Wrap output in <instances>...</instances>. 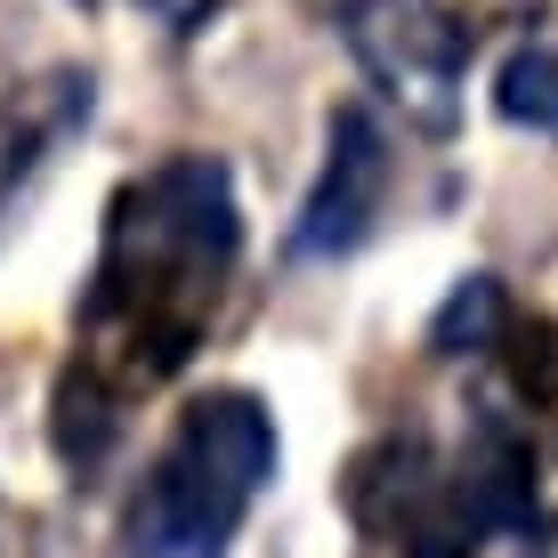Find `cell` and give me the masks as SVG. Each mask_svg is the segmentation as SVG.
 <instances>
[{
	"label": "cell",
	"instance_id": "cell-1",
	"mask_svg": "<svg viewBox=\"0 0 558 558\" xmlns=\"http://www.w3.org/2000/svg\"><path fill=\"white\" fill-rule=\"evenodd\" d=\"M235 252L243 219L219 154H170L146 179H130L106 210V252L82 300V364L106 373L113 389H154L186 373Z\"/></svg>",
	"mask_w": 558,
	"mask_h": 558
},
{
	"label": "cell",
	"instance_id": "cell-2",
	"mask_svg": "<svg viewBox=\"0 0 558 558\" xmlns=\"http://www.w3.org/2000/svg\"><path fill=\"white\" fill-rule=\"evenodd\" d=\"M276 477V421H267L259 397L219 389L195 397L179 413V437H170L162 470L146 477L138 494V550L146 558H227L243 510L259 502V486Z\"/></svg>",
	"mask_w": 558,
	"mask_h": 558
},
{
	"label": "cell",
	"instance_id": "cell-3",
	"mask_svg": "<svg viewBox=\"0 0 558 558\" xmlns=\"http://www.w3.org/2000/svg\"><path fill=\"white\" fill-rule=\"evenodd\" d=\"M340 41L421 138H453L461 73H470V25L446 0H340Z\"/></svg>",
	"mask_w": 558,
	"mask_h": 558
},
{
	"label": "cell",
	"instance_id": "cell-4",
	"mask_svg": "<svg viewBox=\"0 0 558 558\" xmlns=\"http://www.w3.org/2000/svg\"><path fill=\"white\" fill-rule=\"evenodd\" d=\"M340 502L397 558H470L486 543L477 518L461 510V494H453V470L437 461V446L421 429L373 437V446L349 461V477H340Z\"/></svg>",
	"mask_w": 558,
	"mask_h": 558
},
{
	"label": "cell",
	"instance_id": "cell-5",
	"mask_svg": "<svg viewBox=\"0 0 558 558\" xmlns=\"http://www.w3.org/2000/svg\"><path fill=\"white\" fill-rule=\"evenodd\" d=\"M389 179H397V154L380 138V122L364 106H340L332 130H324V170L292 219V259H349L373 235L380 203H389Z\"/></svg>",
	"mask_w": 558,
	"mask_h": 558
},
{
	"label": "cell",
	"instance_id": "cell-6",
	"mask_svg": "<svg viewBox=\"0 0 558 558\" xmlns=\"http://www.w3.org/2000/svg\"><path fill=\"white\" fill-rule=\"evenodd\" d=\"M453 494L477 518V534H534L543 518V486H534V446L510 413H470L453 461Z\"/></svg>",
	"mask_w": 558,
	"mask_h": 558
},
{
	"label": "cell",
	"instance_id": "cell-7",
	"mask_svg": "<svg viewBox=\"0 0 558 558\" xmlns=\"http://www.w3.org/2000/svg\"><path fill=\"white\" fill-rule=\"evenodd\" d=\"M82 122H89V73H49V82L16 89V98L0 106V210L41 170V154L57 138H73Z\"/></svg>",
	"mask_w": 558,
	"mask_h": 558
},
{
	"label": "cell",
	"instance_id": "cell-8",
	"mask_svg": "<svg viewBox=\"0 0 558 558\" xmlns=\"http://www.w3.org/2000/svg\"><path fill=\"white\" fill-rule=\"evenodd\" d=\"M49 437L65 453V470H98L122 437V389L89 364H65L57 373V397H49Z\"/></svg>",
	"mask_w": 558,
	"mask_h": 558
},
{
	"label": "cell",
	"instance_id": "cell-9",
	"mask_svg": "<svg viewBox=\"0 0 558 558\" xmlns=\"http://www.w3.org/2000/svg\"><path fill=\"white\" fill-rule=\"evenodd\" d=\"M502 332H510V300H502V276H461L446 307L429 316V356H486V349H502Z\"/></svg>",
	"mask_w": 558,
	"mask_h": 558
},
{
	"label": "cell",
	"instance_id": "cell-10",
	"mask_svg": "<svg viewBox=\"0 0 558 558\" xmlns=\"http://www.w3.org/2000/svg\"><path fill=\"white\" fill-rule=\"evenodd\" d=\"M494 113L510 130H534V138H558V49L518 41L494 73Z\"/></svg>",
	"mask_w": 558,
	"mask_h": 558
},
{
	"label": "cell",
	"instance_id": "cell-11",
	"mask_svg": "<svg viewBox=\"0 0 558 558\" xmlns=\"http://www.w3.org/2000/svg\"><path fill=\"white\" fill-rule=\"evenodd\" d=\"M502 364H510L518 405H534L543 421H558V316H510Z\"/></svg>",
	"mask_w": 558,
	"mask_h": 558
},
{
	"label": "cell",
	"instance_id": "cell-12",
	"mask_svg": "<svg viewBox=\"0 0 558 558\" xmlns=\"http://www.w3.org/2000/svg\"><path fill=\"white\" fill-rule=\"evenodd\" d=\"M154 9H162L179 33H195V16H203V9H219V0H154Z\"/></svg>",
	"mask_w": 558,
	"mask_h": 558
}]
</instances>
